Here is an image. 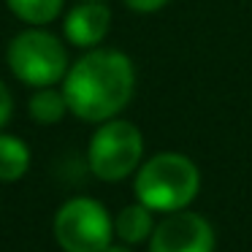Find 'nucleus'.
<instances>
[{
  "instance_id": "6e6552de",
  "label": "nucleus",
  "mask_w": 252,
  "mask_h": 252,
  "mask_svg": "<svg viewBox=\"0 0 252 252\" xmlns=\"http://www.w3.org/2000/svg\"><path fill=\"white\" fill-rule=\"evenodd\" d=\"M155 230V212L144 203H130L114 217V236L122 244H141Z\"/></svg>"
},
{
  "instance_id": "0eeeda50",
  "label": "nucleus",
  "mask_w": 252,
  "mask_h": 252,
  "mask_svg": "<svg viewBox=\"0 0 252 252\" xmlns=\"http://www.w3.org/2000/svg\"><path fill=\"white\" fill-rule=\"evenodd\" d=\"M111 28V11L103 0H84L65 17V38L73 46L93 49L106 38Z\"/></svg>"
},
{
  "instance_id": "ddd939ff",
  "label": "nucleus",
  "mask_w": 252,
  "mask_h": 252,
  "mask_svg": "<svg viewBox=\"0 0 252 252\" xmlns=\"http://www.w3.org/2000/svg\"><path fill=\"white\" fill-rule=\"evenodd\" d=\"M11 111H14V98H11L6 84L0 82V127L11 120Z\"/></svg>"
},
{
  "instance_id": "20e7f679",
  "label": "nucleus",
  "mask_w": 252,
  "mask_h": 252,
  "mask_svg": "<svg viewBox=\"0 0 252 252\" xmlns=\"http://www.w3.org/2000/svg\"><path fill=\"white\" fill-rule=\"evenodd\" d=\"M52 230L65 252H106L114 239V220L95 198H71L57 209Z\"/></svg>"
},
{
  "instance_id": "1a4fd4ad",
  "label": "nucleus",
  "mask_w": 252,
  "mask_h": 252,
  "mask_svg": "<svg viewBox=\"0 0 252 252\" xmlns=\"http://www.w3.org/2000/svg\"><path fill=\"white\" fill-rule=\"evenodd\" d=\"M30 168V149L17 136H0V182H17Z\"/></svg>"
},
{
  "instance_id": "f8f14e48",
  "label": "nucleus",
  "mask_w": 252,
  "mask_h": 252,
  "mask_svg": "<svg viewBox=\"0 0 252 252\" xmlns=\"http://www.w3.org/2000/svg\"><path fill=\"white\" fill-rule=\"evenodd\" d=\"M171 0H125V6L130 11H138V14H152V11H160L163 6H168Z\"/></svg>"
},
{
  "instance_id": "39448f33",
  "label": "nucleus",
  "mask_w": 252,
  "mask_h": 252,
  "mask_svg": "<svg viewBox=\"0 0 252 252\" xmlns=\"http://www.w3.org/2000/svg\"><path fill=\"white\" fill-rule=\"evenodd\" d=\"M8 68L30 87H52L68 73L65 46L46 30H25L8 44Z\"/></svg>"
},
{
  "instance_id": "f257e3e1",
  "label": "nucleus",
  "mask_w": 252,
  "mask_h": 252,
  "mask_svg": "<svg viewBox=\"0 0 252 252\" xmlns=\"http://www.w3.org/2000/svg\"><path fill=\"white\" fill-rule=\"evenodd\" d=\"M136 68L117 49H93L79 57L63 79V95L71 114L84 122H109L130 103Z\"/></svg>"
},
{
  "instance_id": "9b49d317",
  "label": "nucleus",
  "mask_w": 252,
  "mask_h": 252,
  "mask_svg": "<svg viewBox=\"0 0 252 252\" xmlns=\"http://www.w3.org/2000/svg\"><path fill=\"white\" fill-rule=\"evenodd\" d=\"M8 8L30 25H46L60 14L63 0H8Z\"/></svg>"
},
{
  "instance_id": "4468645a",
  "label": "nucleus",
  "mask_w": 252,
  "mask_h": 252,
  "mask_svg": "<svg viewBox=\"0 0 252 252\" xmlns=\"http://www.w3.org/2000/svg\"><path fill=\"white\" fill-rule=\"evenodd\" d=\"M106 252H133V250H130V244H114V241H111V244L106 247Z\"/></svg>"
},
{
  "instance_id": "9d476101",
  "label": "nucleus",
  "mask_w": 252,
  "mask_h": 252,
  "mask_svg": "<svg viewBox=\"0 0 252 252\" xmlns=\"http://www.w3.org/2000/svg\"><path fill=\"white\" fill-rule=\"evenodd\" d=\"M65 111H71L65 95L52 90V87H41L30 98V117L35 122H41V125H55V122H60L65 117Z\"/></svg>"
},
{
  "instance_id": "7ed1b4c3",
  "label": "nucleus",
  "mask_w": 252,
  "mask_h": 252,
  "mask_svg": "<svg viewBox=\"0 0 252 252\" xmlns=\"http://www.w3.org/2000/svg\"><path fill=\"white\" fill-rule=\"evenodd\" d=\"M144 158V136L133 122L127 120H109L90 138L87 163L98 179L103 182H122L133 171L141 168Z\"/></svg>"
},
{
  "instance_id": "f03ea898",
  "label": "nucleus",
  "mask_w": 252,
  "mask_h": 252,
  "mask_svg": "<svg viewBox=\"0 0 252 252\" xmlns=\"http://www.w3.org/2000/svg\"><path fill=\"white\" fill-rule=\"evenodd\" d=\"M136 198L158 214L187 209L201 190V171L187 155L160 152L136 171Z\"/></svg>"
},
{
  "instance_id": "423d86ee",
  "label": "nucleus",
  "mask_w": 252,
  "mask_h": 252,
  "mask_svg": "<svg viewBox=\"0 0 252 252\" xmlns=\"http://www.w3.org/2000/svg\"><path fill=\"white\" fill-rule=\"evenodd\" d=\"M217 236L203 214L174 212L165 214L149 236V252H214Z\"/></svg>"
}]
</instances>
